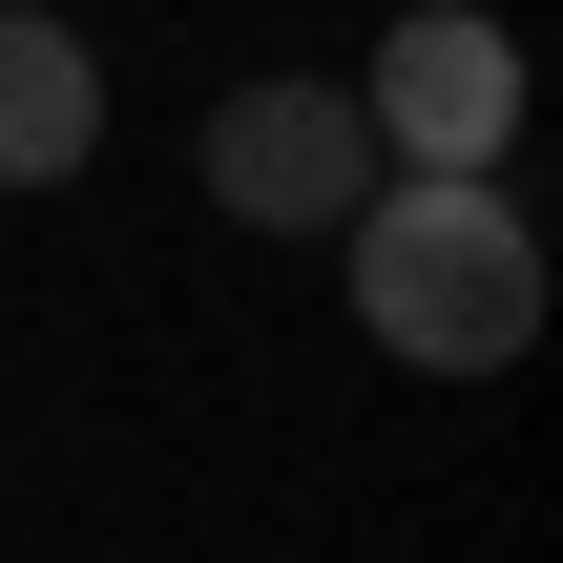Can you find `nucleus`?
I'll list each match as a JSON object with an SVG mask.
<instances>
[{"mask_svg": "<svg viewBox=\"0 0 563 563\" xmlns=\"http://www.w3.org/2000/svg\"><path fill=\"white\" fill-rule=\"evenodd\" d=\"M355 188H376L355 84H230L209 104V209L230 230H355Z\"/></svg>", "mask_w": 563, "mask_h": 563, "instance_id": "obj_3", "label": "nucleus"}, {"mask_svg": "<svg viewBox=\"0 0 563 563\" xmlns=\"http://www.w3.org/2000/svg\"><path fill=\"white\" fill-rule=\"evenodd\" d=\"M334 251H355L376 355H418V376H501V355L543 334V230H522L501 167H376Z\"/></svg>", "mask_w": 563, "mask_h": 563, "instance_id": "obj_1", "label": "nucleus"}, {"mask_svg": "<svg viewBox=\"0 0 563 563\" xmlns=\"http://www.w3.org/2000/svg\"><path fill=\"white\" fill-rule=\"evenodd\" d=\"M84 146H104V63H84V21L0 0V188H63Z\"/></svg>", "mask_w": 563, "mask_h": 563, "instance_id": "obj_4", "label": "nucleus"}, {"mask_svg": "<svg viewBox=\"0 0 563 563\" xmlns=\"http://www.w3.org/2000/svg\"><path fill=\"white\" fill-rule=\"evenodd\" d=\"M355 125H376L397 167H501V146H522V42H501L481 0H418V21L376 42Z\"/></svg>", "mask_w": 563, "mask_h": 563, "instance_id": "obj_2", "label": "nucleus"}]
</instances>
